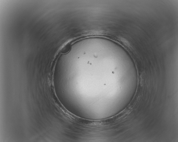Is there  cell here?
<instances>
[{
	"label": "cell",
	"mask_w": 178,
	"mask_h": 142,
	"mask_svg": "<svg viewBox=\"0 0 178 142\" xmlns=\"http://www.w3.org/2000/svg\"><path fill=\"white\" fill-rule=\"evenodd\" d=\"M71 49V46L70 44L68 43L65 45L61 49V52L63 54L67 53L70 51Z\"/></svg>",
	"instance_id": "obj_1"
}]
</instances>
